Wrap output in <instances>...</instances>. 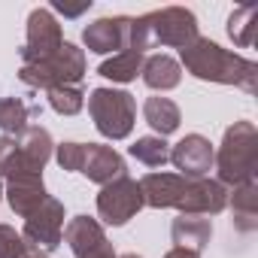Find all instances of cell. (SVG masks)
Segmentation results:
<instances>
[{
  "mask_svg": "<svg viewBox=\"0 0 258 258\" xmlns=\"http://www.w3.org/2000/svg\"><path fill=\"white\" fill-rule=\"evenodd\" d=\"M64 243L70 246V252H73L76 258H82V255L94 252L97 246H103V243H106V234H103V225H100L97 219H91V216H76V219H70L67 228H64Z\"/></svg>",
  "mask_w": 258,
  "mask_h": 258,
  "instance_id": "obj_17",
  "label": "cell"
},
{
  "mask_svg": "<svg viewBox=\"0 0 258 258\" xmlns=\"http://www.w3.org/2000/svg\"><path fill=\"white\" fill-rule=\"evenodd\" d=\"M19 152H22V161H25V167L28 170H34V173H43V167H46V161L52 158V152H55V143H52V134L46 131V127H40V124H28L25 131L19 134Z\"/></svg>",
  "mask_w": 258,
  "mask_h": 258,
  "instance_id": "obj_16",
  "label": "cell"
},
{
  "mask_svg": "<svg viewBox=\"0 0 258 258\" xmlns=\"http://www.w3.org/2000/svg\"><path fill=\"white\" fill-rule=\"evenodd\" d=\"M213 164L219 170V179L225 188H237L246 182H255V170H258V131L252 121H234L225 137L219 152L213 155Z\"/></svg>",
  "mask_w": 258,
  "mask_h": 258,
  "instance_id": "obj_3",
  "label": "cell"
},
{
  "mask_svg": "<svg viewBox=\"0 0 258 258\" xmlns=\"http://www.w3.org/2000/svg\"><path fill=\"white\" fill-rule=\"evenodd\" d=\"M143 210V191L140 182L131 176H118L112 182H106L97 195V216L106 225H124L127 219H134Z\"/></svg>",
  "mask_w": 258,
  "mask_h": 258,
  "instance_id": "obj_7",
  "label": "cell"
},
{
  "mask_svg": "<svg viewBox=\"0 0 258 258\" xmlns=\"http://www.w3.org/2000/svg\"><path fill=\"white\" fill-rule=\"evenodd\" d=\"M127 152H131V158H137L146 167H161L170 158V146L164 143V137H137V143Z\"/></svg>",
  "mask_w": 258,
  "mask_h": 258,
  "instance_id": "obj_24",
  "label": "cell"
},
{
  "mask_svg": "<svg viewBox=\"0 0 258 258\" xmlns=\"http://www.w3.org/2000/svg\"><path fill=\"white\" fill-rule=\"evenodd\" d=\"M40 115V103H25L22 97H4L0 100V131L4 134H22L28 121Z\"/></svg>",
  "mask_w": 258,
  "mask_h": 258,
  "instance_id": "obj_21",
  "label": "cell"
},
{
  "mask_svg": "<svg viewBox=\"0 0 258 258\" xmlns=\"http://www.w3.org/2000/svg\"><path fill=\"white\" fill-rule=\"evenodd\" d=\"M46 198H49V191H46L43 173H16L7 179V201H10L13 213L22 219H28Z\"/></svg>",
  "mask_w": 258,
  "mask_h": 258,
  "instance_id": "obj_14",
  "label": "cell"
},
{
  "mask_svg": "<svg viewBox=\"0 0 258 258\" xmlns=\"http://www.w3.org/2000/svg\"><path fill=\"white\" fill-rule=\"evenodd\" d=\"M82 155H85V143H61V146H55V161H58L61 170L79 173Z\"/></svg>",
  "mask_w": 258,
  "mask_h": 258,
  "instance_id": "obj_28",
  "label": "cell"
},
{
  "mask_svg": "<svg viewBox=\"0 0 258 258\" xmlns=\"http://www.w3.org/2000/svg\"><path fill=\"white\" fill-rule=\"evenodd\" d=\"M118 258H140L137 252H127V255H118Z\"/></svg>",
  "mask_w": 258,
  "mask_h": 258,
  "instance_id": "obj_33",
  "label": "cell"
},
{
  "mask_svg": "<svg viewBox=\"0 0 258 258\" xmlns=\"http://www.w3.org/2000/svg\"><path fill=\"white\" fill-rule=\"evenodd\" d=\"M143 55L140 52H131V49H124V52H118V55H112L109 61H103L100 67H97V73L103 76V79H112V82H131V79H137V73L143 70Z\"/></svg>",
  "mask_w": 258,
  "mask_h": 258,
  "instance_id": "obj_22",
  "label": "cell"
},
{
  "mask_svg": "<svg viewBox=\"0 0 258 258\" xmlns=\"http://www.w3.org/2000/svg\"><path fill=\"white\" fill-rule=\"evenodd\" d=\"M170 237L176 243V249H188V252H204L210 237H213V222L207 216H188L179 213L170 225Z\"/></svg>",
  "mask_w": 258,
  "mask_h": 258,
  "instance_id": "obj_15",
  "label": "cell"
},
{
  "mask_svg": "<svg viewBox=\"0 0 258 258\" xmlns=\"http://www.w3.org/2000/svg\"><path fill=\"white\" fill-rule=\"evenodd\" d=\"M49 94V106L58 112V115H76L85 103V91L79 85H61V88H52L46 91Z\"/></svg>",
  "mask_w": 258,
  "mask_h": 258,
  "instance_id": "obj_25",
  "label": "cell"
},
{
  "mask_svg": "<svg viewBox=\"0 0 258 258\" xmlns=\"http://www.w3.org/2000/svg\"><path fill=\"white\" fill-rule=\"evenodd\" d=\"M22 237H25V243L31 246V252L49 255L52 249H58L61 240H64V204L49 195V198L25 219Z\"/></svg>",
  "mask_w": 258,
  "mask_h": 258,
  "instance_id": "obj_6",
  "label": "cell"
},
{
  "mask_svg": "<svg viewBox=\"0 0 258 258\" xmlns=\"http://www.w3.org/2000/svg\"><path fill=\"white\" fill-rule=\"evenodd\" d=\"M16 173H34V170L25 167L16 137H0V176L10 179V176H16Z\"/></svg>",
  "mask_w": 258,
  "mask_h": 258,
  "instance_id": "obj_26",
  "label": "cell"
},
{
  "mask_svg": "<svg viewBox=\"0 0 258 258\" xmlns=\"http://www.w3.org/2000/svg\"><path fill=\"white\" fill-rule=\"evenodd\" d=\"M55 10H58V13H64V16H70V19H76V16H82L85 10H91V0H85V4H79V7H64V4H55Z\"/></svg>",
  "mask_w": 258,
  "mask_h": 258,
  "instance_id": "obj_29",
  "label": "cell"
},
{
  "mask_svg": "<svg viewBox=\"0 0 258 258\" xmlns=\"http://www.w3.org/2000/svg\"><path fill=\"white\" fill-rule=\"evenodd\" d=\"M213 143L207 140V137H201V134H185L173 149H170V158L167 161H173L176 164V170H179V176H185V179H204L207 173H210V167H213Z\"/></svg>",
  "mask_w": 258,
  "mask_h": 258,
  "instance_id": "obj_9",
  "label": "cell"
},
{
  "mask_svg": "<svg viewBox=\"0 0 258 258\" xmlns=\"http://www.w3.org/2000/svg\"><path fill=\"white\" fill-rule=\"evenodd\" d=\"M185 188H188V179L179 173H146L140 179L143 207H152V210H167V207L179 210Z\"/></svg>",
  "mask_w": 258,
  "mask_h": 258,
  "instance_id": "obj_11",
  "label": "cell"
},
{
  "mask_svg": "<svg viewBox=\"0 0 258 258\" xmlns=\"http://www.w3.org/2000/svg\"><path fill=\"white\" fill-rule=\"evenodd\" d=\"M164 258H201V255H198V252H188V249H176V246H173Z\"/></svg>",
  "mask_w": 258,
  "mask_h": 258,
  "instance_id": "obj_31",
  "label": "cell"
},
{
  "mask_svg": "<svg viewBox=\"0 0 258 258\" xmlns=\"http://www.w3.org/2000/svg\"><path fill=\"white\" fill-rule=\"evenodd\" d=\"M255 22H258V7H237L228 16V37L240 49H249L255 43V28H258Z\"/></svg>",
  "mask_w": 258,
  "mask_h": 258,
  "instance_id": "obj_23",
  "label": "cell"
},
{
  "mask_svg": "<svg viewBox=\"0 0 258 258\" xmlns=\"http://www.w3.org/2000/svg\"><path fill=\"white\" fill-rule=\"evenodd\" d=\"M228 204L234 207V219H231L234 228L243 234H252L258 225V185L255 182L237 185L234 191H228Z\"/></svg>",
  "mask_w": 258,
  "mask_h": 258,
  "instance_id": "obj_19",
  "label": "cell"
},
{
  "mask_svg": "<svg viewBox=\"0 0 258 258\" xmlns=\"http://www.w3.org/2000/svg\"><path fill=\"white\" fill-rule=\"evenodd\" d=\"M228 207V188L216 179H188V188L182 195L179 213L188 216H216Z\"/></svg>",
  "mask_w": 258,
  "mask_h": 258,
  "instance_id": "obj_12",
  "label": "cell"
},
{
  "mask_svg": "<svg viewBox=\"0 0 258 258\" xmlns=\"http://www.w3.org/2000/svg\"><path fill=\"white\" fill-rule=\"evenodd\" d=\"M61 43H64V34H61V25H58V19L52 16V10H46V7L34 10V13L28 16V37H25V46L19 49L22 64H34V61L49 58Z\"/></svg>",
  "mask_w": 258,
  "mask_h": 258,
  "instance_id": "obj_8",
  "label": "cell"
},
{
  "mask_svg": "<svg viewBox=\"0 0 258 258\" xmlns=\"http://www.w3.org/2000/svg\"><path fill=\"white\" fill-rule=\"evenodd\" d=\"M85 76V52L73 43H61L49 58L34 61V64H22L19 79L28 88H61V85H79Z\"/></svg>",
  "mask_w": 258,
  "mask_h": 258,
  "instance_id": "obj_4",
  "label": "cell"
},
{
  "mask_svg": "<svg viewBox=\"0 0 258 258\" xmlns=\"http://www.w3.org/2000/svg\"><path fill=\"white\" fill-rule=\"evenodd\" d=\"M0 198H4V185H0Z\"/></svg>",
  "mask_w": 258,
  "mask_h": 258,
  "instance_id": "obj_34",
  "label": "cell"
},
{
  "mask_svg": "<svg viewBox=\"0 0 258 258\" xmlns=\"http://www.w3.org/2000/svg\"><path fill=\"white\" fill-rule=\"evenodd\" d=\"M127 31H131V19L127 16H112V19H97L82 31V43L88 52L106 55V52H124L127 49Z\"/></svg>",
  "mask_w": 258,
  "mask_h": 258,
  "instance_id": "obj_10",
  "label": "cell"
},
{
  "mask_svg": "<svg viewBox=\"0 0 258 258\" xmlns=\"http://www.w3.org/2000/svg\"><path fill=\"white\" fill-rule=\"evenodd\" d=\"M143 115H146V124L155 131V137H167V134H173L176 127H179V121H182V115H179V106L170 100V97H146V103H143Z\"/></svg>",
  "mask_w": 258,
  "mask_h": 258,
  "instance_id": "obj_20",
  "label": "cell"
},
{
  "mask_svg": "<svg viewBox=\"0 0 258 258\" xmlns=\"http://www.w3.org/2000/svg\"><path fill=\"white\" fill-rule=\"evenodd\" d=\"M28 258H49V255H43V252H31Z\"/></svg>",
  "mask_w": 258,
  "mask_h": 258,
  "instance_id": "obj_32",
  "label": "cell"
},
{
  "mask_svg": "<svg viewBox=\"0 0 258 258\" xmlns=\"http://www.w3.org/2000/svg\"><path fill=\"white\" fill-rule=\"evenodd\" d=\"M82 258H118V255H115V249H112V243L106 240L103 246H97L94 252H88V255H82Z\"/></svg>",
  "mask_w": 258,
  "mask_h": 258,
  "instance_id": "obj_30",
  "label": "cell"
},
{
  "mask_svg": "<svg viewBox=\"0 0 258 258\" xmlns=\"http://www.w3.org/2000/svg\"><path fill=\"white\" fill-rule=\"evenodd\" d=\"M179 55H182L185 70L195 79L219 82V85H237V88L255 94V85H258V64L255 61H249L237 52H228L207 37H198L195 43L179 49Z\"/></svg>",
  "mask_w": 258,
  "mask_h": 258,
  "instance_id": "obj_1",
  "label": "cell"
},
{
  "mask_svg": "<svg viewBox=\"0 0 258 258\" xmlns=\"http://www.w3.org/2000/svg\"><path fill=\"white\" fill-rule=\"evenodd\" d=\"M140 76H143V82H146L149 88H155V91H170V88H176V85L182 82V67H179V61H173L170 55L161 52V55H152V58L143 61Z\"/></svg>",
  "mask_w": 258,
  "mask_h": 258,
  "instance_id": "obj_18",
  "label": "cell"
},
{
  "mask_svg": "<svg viewBox=\"0 0 258 258\" xmlns=\"http://www.w3.org/2000/svg\"><path fill=\"white\" fill-rule=\"evenodd\" d=\"M88 112L94 118V127L106 140H124L134 131L137 100L134 94L118 88H94L88 94Z\"/></svg>",
  "mask_w": 258,
  "mask_h": 258,
  "instance_id": "obj_5",
  "label": "cell"
},
{
  "mask_svg": "<svg viewBox=\"0 0 258 258\" xmlns=\"http://www.w3.org/2000/svg\"><path fill=\"white\" fill-rule=\"evenodd\" d=\"M195 40H198V19L185 7H164L140 19H131V31H127V49L140 55L158 46L185 49Z\"/></svg>",
  "mask_w": 258,
  "mask_h": 258,
  "instance_id": "obj_2",
  "label": "cell"
},
{
  "mask_svg": "<svg viewBox=\"0 0 258 258\" xmlns=\"http://www.w3.org/2000/svg\"><path fill=\"white\" fill-rule=\"evenodd\" d=\"M31 246L25 243L22 231H16L13 225H0V258H28Z\"/></svg>",
  "mask_w": 258,
  "mask_h": 258,
  "instance_id": "obj_27",
  "label": "cell"
},
{
  "mask_svg": "<svg viewBox=\"0 0 258 258\" xmlns=\"http://www.w3.org/2000/svg\"><path fill=\"white\" fill-rule=\"evenodd\" d=\"M79 173H85L91 182L97 185H106L118 176H127V167H124V158L112 149V146H103V143H88L85 146V155H82V167Z\"/></svg>",
  "mask_w": 258,
  "mask_h": 258,
  "instance_id": "obj_13",
  "label": "cell"
}]
</instances>
